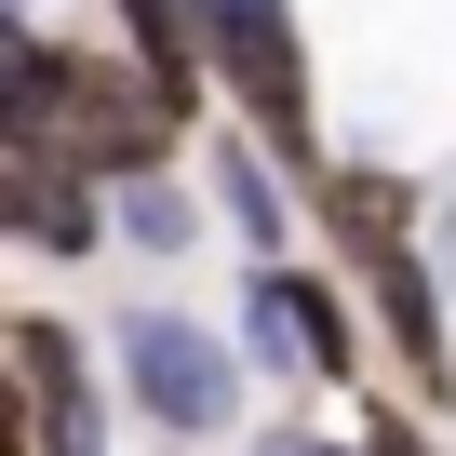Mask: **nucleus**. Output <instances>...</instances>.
<instances>
[{
  "label": "nucleus",
  "instance_id": "6e6552de",
  "mask_svg": "<svg viewBox=\"0 0 456 456\" xmlns=\"http://www.w3.org/2000/svg\"><path fill=\"white\" fill-rule=\"evenodd\" d=\"M108 228L134 256H188V228H201V201L175 188V161H148V175H108Z\"/></svg>",
  "mask_w": 456,
  "mask_h": 456
},
{
  "label": "nucleus",
  "instance_id": "f257e3e1",
  "mask_svg": "<svg viewBox=\"0 0 456 456\" xmlns=\"http://www.w3.org/2000/svg\"><path fill=\"white\" fill-rule=\"evenodd\" d=\"M121 389L148 403V429L161 443H215L228 416H242V349L228 336H201L188 309H121Z\"/></svg>",
  "mask_w": 456,
  "mask_h": 456
},
{
  "label": "nucleus",
  "instance_id": "39448f33",
  "mask_svg": "<svg viewBox=\"0 0 456 456\" xmlns=\"http://www.w3.org/2000/svg\"><path fill=\"white\" fill-rule=\"evenodd\" d=\"M362 296H376V322H389V349H403V376H416V403H443V389H456V349H443V296H429V269H416V242H389V256H362Z\"/></svg>",
  "mask_w": 456,
  "mask_h": 456
},
{
  "label": "nucleus",
  "instance_id": "4468645a",
  "mask_svg": "<svg viewBox=\"0 0 456 456\" xmlns=\"http://www.w3.org/2000/svg\"><path fill=\"white\" fill-rule=\"evenodd\" d=\"M0 14H14V0H0Z\"/></svg>",
  "mask_w": 456,
  "mask_h": 456
},
{
  "label": "nucleus",
  "instance_id": "20e7f679",
  "mask_svg": "<svg viewBox=\"0 0 456 456\" xmlns=\"http://www.w3.org/2000/svg\"><path fill=\"white\" fill-rule=\"evenodd\" d=\"M309 215H322V242L362 269V256H389V242H416V188L389 175V161H309V188H296Z\"/></svg>",
  "mask_w": 456,
  "mask_h": 456
},
{
  "label": "nucleus",
  "instance_id": "0eeeda50",
  "mask_svg": "<svg viewBox=\"0 0 456 456\" xmlns=\"http://www.w3.org/2000/svg\"><path fill=\"white\" fill-rule=\"evenodd\" d=\"M269 296H282V322H296V362H309L322 389H349V376H362V322H349V296H336L322 269H296V256H269Z\"/></svg>",
  "mask_w": 456,
  "mask_h": 456
},
{
  "label": "nucleus",
  "instance_id": "9b49d317",
  "mask_svg": "<svg viewBox=\"0 0 456 456\" xmlns=\"http://www.w3.org/2000/svg\"><path fill=\"white\" fill-rule=\"evenodd\" d=\"M362 456H443V443H429L416 416H389V403H376V429H362Z\"/></svg>",
  "mask_w": 456,
  "mask_h": 456
},
{
  "label": "nucleus",
  "instance_id": "f03ea898",
  "mask_svg": "<svg viewBox=\"0 0 456 456\" xmlns=\"http://www.w3.org/2000/svg\"><path fill=\"white\" fill-rule=\"evenodd\" d=\"M0 349H14L28 376V456H108V403H94V362L54 309H14L0 322Z\"/></svg>",
  "mask_w": 456,
  "mask_h": 456
},
{
  "label": "nucleus",
  "instance_id": "9d476101",
  "mask_svg": "<svg viewBox=\"0 0 456 456\" xmlns=\"http://www.w3.org/2000/svg\"><path fill=\"white\" fill-rule=\"evenodd\" d=\"M242 349H256L269 376H309V362H296V322H282V296H269V256H256V282H242Z\"/></svg>",
  "mask_w": 456,
  "mask_h": 456
},
{
  "label": "nucleus",
  "instance_id": "423d86ee",
  "mask_svg": "<svg viewBox=\"0 0 456 456\" xmlns=\"http://www.w3.org/2000/svg\"><path fill=\"white\" fill-rule=\"evenodd\" d=\"M108 14H121V54H134V81L188 121L201 108V14H188V0H108Z\"/></svg>",
  "mask_w": 456,
  "mask_h": 456
},
{
  "label": "nucleus",
  "instance_id": "f8f14e48",
  "mask_svg": "<svg viewBox=\"0 0 456 456\" xmlns=\"http://www.w3.org/2000/svg\"><path fill=\"white\" fill-rule=\"evenodd\" d=\"M0 456H28V376H14V349H0Z\"/></svg>",
  "mask_w": 456,
  "mask_h": 456
},
{
  "label": "nucleus",
  "instance_id": "7ed1b4c3",
  "mask_svg": "<svg viewBox=\"0 0 456 456\" xmlns=\"http://www.w3.org/2000/svg\"><path fill=\"white\" fill-rule=\"evenodd\" d=\"M0 242H41L54 269H81V256L108 242L94 175H81V161H54V148H0Z\"/></svg>",
  "mask_w": 456,
  "mask_h": 456
},
{
  "label": "nucleus",
  "instance_id": "ddd939ff",
  "mask_svg": "<svg viewBox=\"0 0 456 456\" xmlns=\"http://www.w3.org/2000/svg\"><path fill=\"white\" fill-rule=\"evenodd\" d=\"M256 456H322V443H309V429H269V443H256Z\"/></svg>",
  "mask_w": 456,
  "mask_h": 456
},
{
  "label": "nucleus",
  "instance_id": "1a4fd4ad",
  "mask_svg": "<svg viewBox=\"0 0 456 456\" xmlns=\"http://www.w3.org/2000/svg\"><path fill=\"white\" fill-rule=\"evenodd\" d=\"M215 201H228V228H242L256 256H282V215H296V188H282V161L242 134V148H215Z\"/></svg>",
  "mask_w": 456,
  "mask_h": 456
}]
</instances>
